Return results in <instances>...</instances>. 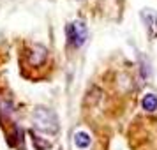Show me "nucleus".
Wrapping results in <instances>:
<instances>
[{"label":"nucleus","mask_w":157,"mask_h":150,"mask_svg":"<svg viewBox=\"0 0 157 150\" xmlns=\"http://www.w3.org/2000/svg\"><path fill=\"white\" fill-rule=\"evenodd\" d=\"M32 122H34L36 129L43 131V133H48V134L58 133V117L50 108L44 106L36 108L34 113H32Z\"/></svg>","instance_id":"1"},{"label":"nucleus","mask_w":157,"mask_h":150,"mask_svg":"<svg viewBox=\"0 0 157 150\" xmlns=\"http://www.w3.org/2000/svg\"><path fill=\"white\" fill-rule=\"evenodd\" d=\"M65 34H67V41L71 46L74 48H81L83 44L86 43V37H88V30H86V25L83 21H72L67 25V29H65Z\"/></svg>","instance_id":"2"},{"label":"nucleus","mask_w":157,"mask_h":150,"mask_svg":"<svg viewBox=\"0 0 157 150\" xmlns=\"http://www.w3.org/2000/svg\"><path fill=\"white\" fill-rule=\"evenodd\" d=\"M141 106L145 111H155L157 110V95L154 94H147L141 101Z\"/></svg>","instance_id":"6"},{"label":"nucleus","mask_w":157,"mask_h":150,"mask_svg":"<svg viewBox=\"0 0 157 150\" xmlns=\"http://www.w3.org/2000/svg\"><path fill=\"white\" fill-rule=\"evenodd\" d=\"M90 134L88 133H85V131H79V133H76L74 134V145L78 147V148H88L90 147Z\"/></svg>","instance_id":"5"},{"label":"nucleus","mask_w":157,"mask_h":150,"mask_svg":"<svg viewBox=\"0 0 157 150\" xmlns=\"http://www.w3.org/2000/svg\"><path fill=\"white\" fill-rule=\"evenodd\" d=\"M46 58H48V50L41 44H34L29 53V64L34 67H39L46 62Z\"/></svg>","instance_id":"4"},{"label":"nucleus","mask_w":157,"mask_h":150,"mask_svg":"<svg viewBox=\"0 0 157 150\" xmlns=\"http://www.w3.org/2000/svg\"><path fill=\"white\" fill-rule=\"evenodd\" d=\"M141 20L145 23V27L148 30V36L152 39L157 37V14L154 9H143L141 11Z\"/></svg>","instance_id":"3"}]
</instances>
